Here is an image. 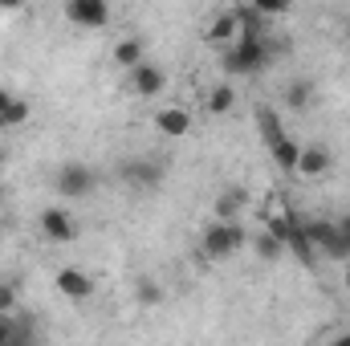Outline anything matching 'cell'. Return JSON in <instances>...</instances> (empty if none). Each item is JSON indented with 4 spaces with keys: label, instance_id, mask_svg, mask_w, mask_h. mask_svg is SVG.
Masks as SVG:
<instances>
[{
    "label": "cell",
    "instance_id": "cell-15",
    "mask_svg": "<svg viewBox=\"0 0 350 346\" xmlns=\"http://www.w3.org/2000/svg\"><path fill=\"white\" fill-rule=\"evenodd\" d=\"M257 135H261L265 147H277L281 139H289V131H285V122L273 106H257Z\"/></svg>",
    "mask_w": 350,
    "mask_h": 346
},
{
    "label": "cell",
    "instance_id": "cell-13",
    "mask_svg": "<svg viewBox=\"0 0 350 346\" xmlns=\"http://www.w3.org/2000/svg\"><path fill=\"white\" fill-rule=\"evenodd\" d=\"M155 131L167 135V139H183L191 131V114L183 106H159L155 110Z\"/></svg>",
    "mask_w": 350,
    "mask_h": 346
},
{
    "label": "cell",
    "instance_id": "cell-14",
    "mask_svg": "<svg viewBox=\"0 0 350 346\" xmlns=\"http://www.w3.org/2000/svg\"><path fill=\"white\" fill-rule=\"evenodd\" d=\"M281 98H285V106H289V110L306 114V110L318 102V86H314V78H293V82L285 86V94H281Z\"/></svg>",
    "mask_w": 350,
    "mask_h": 346
},
{
    "label": "cell",
    "instance_id": "cell-18",
    "mask_svg": "<svg viewBox=\"0 0 350 346\" xmlns=\"http://www.w3.org/2000/svg\"><path fill=\"white\" fill-rule=\"evenodd\" d=\"M204 106H208V114H228V110L237 106V86H232V82L212 86L208 90V98H204Z\"/></svg>",
    "mask_w": 350,
    "mask_h": 346
},
{
    "label": "cell",
    "instance_id": "cell-26",
    "mask_svg": "<svg viewBox=\"0 0 350 346\" xmlns=\"http://www.w3.org/2000/svg\"><path fill=\"white\" fill-rule=\"evenodd\" d=\"M163 297V289L155 285V281H139V302H147V306H155Z\"/></svg>",
    "mask_w": 350,
    "mask_h": 346
},
{
    "label": "cell",
    "instance_id": "cell-24",
    "mask_svg": "<svg viewBox=\"0 0 350 346\" xmlns=\"http://www.w3.org/2000/svg\"><path fill=\"white\" fill-rule=\"evenodd\" d=\"M16 281H0V314H16Z\"/></svg>",
    "mask_w": 350,
    "mask_h": 346
},
{
    "label": "cell",
    "instance_id": "cell-31",
    "mask_svg": "<svg viewBox=\"0 0 350 346\" xmlns=\"http://www.w3.org/2000/svg\"><path fill=\"white\" fill-rule=\"evenodd\" d=\"M4 159H8V151H4V143H0V168H4Z\"/></svg>",
    "mask_w": 350,
    "mask_h": 346
},
{
    "label": "cell",
    "instance_id": "cell-11",
    "mask_svg": "<svg viewBox=\"0 0 350 346\" xmlns=\"http://www.w3.org/2000/svg\"><path fill=\"white\" fill-rule=\"evenodd\" d=\"M131 90H135L139 98H159V94L167 90V74H163L159 66L143 62L139 70H131Z\"/></svg>",
    "mask_w": 350,
    "mask_h": 346
},
{
    "label": "cell",
    "instance_id": "cell-9",
    "mask_svg": "<svg viewBox=\"0 0 350 346\" xmlns=\"http://www.w3.org/2000/svg\"><path fill=\"white\" fill-rule=\"evenodd\" d=\"M237 37H241V25H237V12H232V8H220V12L204 25V41L216 45V49L237 45Z\"/></svg>",
    "mask_w": 350,
    "mask_h": 346
},
{
    "label": "cell",
    "instance_id": "cell-8",
    "mask_svg": "<svg viewBox=\"0 0 350 346\" xmlns=\"http://www.w3.org/2000/svg\"><path fill=\"white\" fill-rule=\"evenodd\" d=\"M53 285H57V293H62L66 302H90V297H94V281H90V273H82L78 265L57 269Z\"/></svg>",
    "mask_w": 350,
    "mask_h": 346
},
{
    "label": "cell",
    "instance_id": "cell-29",
    "mask_svg": "<svg viewBox=\"0 0 350 346\" xmlns=\"http://www.w3.org/2000/svg\"><path fill=\"white\" fill-rule=\"evenodd\" d=\"M330 346H350V330H347V334H338V338H334Z\"/></svg>",
    "mask_w": 350,
    "mask_h": 346
},
{
    "label": "cell",
    "instance_id": "cell-16",
    "mask_svg": "<svg viewBox=\"0 0 350 346\" xmlns=\"http://www.w3.org/2000/svg\"><path fill=\"white\" fill-rule=\"evenodd\" d=\"M269 159L277 163V172L297 175V159H301V143H297V139H281L277 147H269Z\"/></svg>",
    "mask_w": 350,
    "mask_h": 346
},
{
    "label": "cell",
    "instance_id": "cell-4",
    "mask_svg": "<svg viewBox=\"0 0 350 346\" xmlns=\"http://www.w3.org/2000/svg\"><path fill=\"white\" fill-rule=\"evenodd\" d=\"M98 187V172L90 163H62L57 168V196L66 200H86Z\"/></svg>",
    "mask_w": 350,
    "mask_h": 346
},
{
    "label": "cell",
    "instance_id": "cell-22",
    "mask_svg": "<svg viewBox=\"0 0 350 346\" xmlns=\"http://www.w3.org/2000/svg\"><path fill=\"white\" fill-rule=\"evenodd\" d=\"M253 249H257V257L261 261H277L281 253H285V245H281L277 237H269V232H261V237L253 241Z\"/></svg>",
    "mask_w": 350,
    "mask_h": 346
},
{
    "label": "cell",
    "instance_id": "cell-17",
    "mask_svg": "<svg viewBox=\"0 0 350 346\" xmlns=\"http://www.w3.org/2000/svg\"><path fill=\"white\" fill-rule=\"evenodd\" d=\"M241 212H245V187H228V191H220V200H216V220H241Z\"/></svg>",
    "mask_w": 350,
    "mask_h": 346
},
{
    "label": "cell",
    "instance_id": "cell-7",
    "mask_svg": "<svg viewBox=\"0 0 350 346\" xmlns=\"http://www.w3.org/2000/svg\"><path fill=\"white\" fill-rule=\"evenodd\" d=\"M118 175L131 183V187H139V191H151V187H159L163 183V163L159 159H126Z\"/></svg>",
    "mask_w": 350,
    "mask_h": 346
},
{
    "label": "cell",
    "instance_id": "cell-30",
    "mask_svg": "<svg viewBox=\"0 0 350 346\" xmlns=\"http://www.w3.org/2000/svg\"><path fill=\"white\" fill-rule=\"evenodd\" d=\"M342 285L350 289V261H347V273H342Z\"/></svg>",
    "mask_w": 350,
    "mask_h": 346
},
{
    "label": "cell",
    "instance_id": "cell-10",
    "mask_svg": "<svg viewBox=\"0 0 350 346\" xmlns=\"http://www.w3.org/2000/svg\"><path fill=\"white\" fill-rule=\"evenodd\" d=\"M110 62L118 66V70H139L143 62H147V41L135 33V37H118L114 41V49H110Z\"/></svg>",
    "mask_w": 350,
    "mask_h": 346
},
{
    "label": "cell",
    "instance_id": "cell-23",
    "mask_svg": "<svg viewBox=\"0 0 350 346\" xmlns=\"http://www.w3.org/2000/svg\"><path fill=\"white\" fill-rule=\"evenodd\" d=\"M8 346H41L37 343V326L29 318H16V330H12V343Z\"/></svg>",
    "mask_w": 350,
    "mask_h": 346
},
{
    "label": "cell",
    "instance_id": "cell-6",
    "mask_svg": "<svg viewBox=\"0 0 350 346\" xmlns=\"http://www.w3.org/2000/svg\"><path fill=\"white\" fill-rule=\"evenodd\" d=\"M66 21L78 25V29H106L110 25V4L106 0H70Z\"/></svg>",
    "mask_w": 350,
    "mask_h": 346
},
{
    "label": "cell",
    "instance_id": "cell-3",
    "mask_svg": "<svg viewBox=\"0 0 350 346\" xmlns=\"http://www.w3.org/2000/svg\"><path fill=\"white\" fill-rule=\"evenodd\" d=\"M301 232L310 237V245H314L318 253H326V257H338V261H350V241L338 232V224H334V220H322V216H314V220H301Z\"/></svg>",
    "mask_w": 350,
    "mask_h": 346
},
{
    "label": "cell",
    "instance_id": "cell-21",
    "mask_svg": "<svg viewBox=\"0 0 350 346\" xmlns=\"http://www.w3.org/2000/svg\"><path fill=\"white\" fill-rule=\"evenodd\" d=\"M29 114H33L29 102H25V98H12V106L0 114V131H21V127L29 122Z\"/></svg>",
    "mask_w": 350,
    "mask_h": 346
},
{
    "label": "cell",
    "instance_id": "cell-27",
    "mask_svg": "<svg viewBox=\"0 0 350 346\" xmlns=\"http://www.w3.org/2000/svg\"><path fill=\"white\" fill-rule=\"evenodd\" d=\"M12 330H16V314H0V346L12 343Z\"/></svg>",
    "mask_w": 350,
    "mask_h": 346
},
{
    "label": "cell",
    "instance_id": "cell-20",
    "mask_svg": "<svg viewBox=\"0 0 350 346\" xmlns=\"http://www.w3.org/2000/svg\"><path fill=\"white\" fill-rule=\"evenodd\" d=\"M285 249H289V253H293L297 261H306V265H318V249H314V245H310V237L301 232V220H297V228H293V237L285 241Z\"/></svg>",
    "mask_w": 350,
    "mask_h": 346
},
{
    "label": "cell",
    "instance_id": "cell-2",
    "mask_svg": "<svg viewBox=\"0 0 350 346\" xmlns=\"http://www.w3.org/2000/svg\"><path fill=\"white\" fill-rule=\"evenodd\" d=\"M249 245V232H245V224L241 220H208L204 224V232H200V249H204V257L212 261H224L232 257V253H241Z\"/></svg>",
    "mask_w": 350,
    "mask_h": 346
},
{
    "label": "cell",
    "instance_id": "cell-25",
    "mask_svg": "<svg viewBox=\"0 0 350 346\" xmlns=\"http://www.w3.org/2000/svg\"><path fill=\"white\" fill-rule=\"evenodd\" d=\"M253 8L261 12V21H269V16H281V12H289V4H285V0H257Z\"/></svg>",
    "mask_w": 350,
    "mask_h": 346
},
{
    "label": "cell",
    "instance_id": "cell-5",
    "mask_svg": "<svg viewBox=\"0 0 350 346\" xmlns=\"http://www.w3.org/2000/svg\"><path fill=\"white\" fill-rule=\"evenodd\" d=\"M37 224H41V232H45V241H53V245H74L78 241V220H74V212L70 208H41V216H37Z\"/></svg>",
    "mask_w": 350,
    "mask_h": 346
},
{
    "label": "cell",
    "instance_id": "cell-1",
    "mask_svg": "<svg viewBox=\"0 0 350 346\" xmlns=\"http://www.w3.org/2000/svg\"><path fill=\"white\" fill-rule=\"evenodd\" d=\"M273 53H277V45L269 33H245V37H237V45H228L220 53V70L228 78H253L273 62Z\"/></svg>",
    "mask_w": 350,
    "mask_h": 346
},
{
    "label": "cell",
    "instance_id": "cell-19",
    "mask_svg": "<svg viewBox=\"0 0 350 346\" xmlns=\"http://www.w3.org/2000/svg\"><path fill=\"white\" fill-rule=\"evenodd\" d=\"M293 228H297V216H293V212H285V208L269 212V220H265V232H269V237H277L281 245L293 237Z\"/></svg>",
    "mask_w": 350,
    "mask_h": 346
},
{
    "label": "cell",
    "instance_id": "cell-12",
    "mask_svg": "<svg viewBox=\"0 0 350 346\" xmlns=\"http://www.w3.org/2000/svg\"><path fill=\"white\" fill-rule=\"evenodd\" d=\"M330 168H334V155H330V147H322V143H306V147H301L297 175H306V179H318V175H326Z\"/></svg>",
    "mask_w": 350,
    "mask_h": 346
},
{
    "label": "cell",
    "instance_id": "cell-32",
    "mask_svg": "<svg viewBox=\"0 0 350 346\" xmlns=\"http://www.w3.org/2000/svg\"><path fill=\"white\" fill-rule=\"evenodd\" d=\"M0 200H4V187H0Z\"/></svg>",
    "mask_w": 350,
    "mask_h": 346
},
{
    "label": "cell",
    "instance_id": "cell-28",
    "mask_svg": "<svg viewBox=\"0 0 350 346\" xmlns=\"http://www.w3.org/2000/svg\"><path fill=\"white\" fill-rule=\"evenodd\" d=\"M8 106H12V90H4V86H0V114H4Z\"/></svg>",
    "mask_w": 350,
    "mask_h": 346
}]
</instances>
